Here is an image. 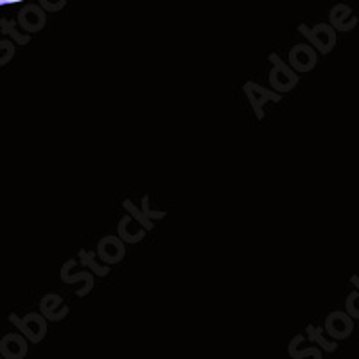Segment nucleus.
Segmentation results:
<instances>
[{"instance_id": "1", "label": "nucleus", "mask_w": 359, "mask_h": 359, "mask_svg": "<svg viewBox=\"0 0 359 359\" xmlns=\"http://www.w3.org/2000/svg\"><path fill=\"white\" fill-rule=\"evenodd\" d=\"M329 331L334 336H348L352 331V322L345 316V314H334L331 318V325H329Z\"/></svg>"}, {"instance_id": "2", "label": "nucleus", "mask_w": 359, "mask_h": 359, "mask_svg": "<svg viewBox=\"0 0 359 359\" xmlns=\"http://www.w3.org/2000/svg\"><path fill=\"white\" fill-rule=\"evenodd\" d=\"M347 307H348V313H351V314H354L355 318H359V306H355V304H354V300H352V297L348 298Z\"/></svg>"}, {"instance_id": "3", "label": "nucleus", "mask_w": 359, "mask_h": 359, "mask_svg": "<svg viewBox=\"0 0 359 359\" xmlns=\"http://www.w3.org/2000/svg\"><path fill=\"white\" fill-rule=\"evenodd\" d=\"M352 282H354L355 286H358V287H359V277H352Z\"/></svg>"}]
</instances>
